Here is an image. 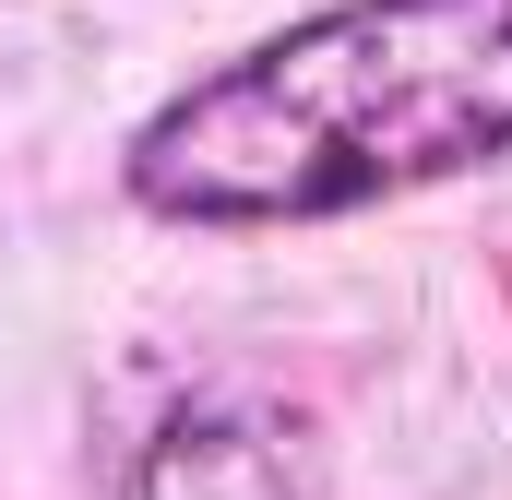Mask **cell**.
<instances>
[{"label":"cell","mask_w":512,"mask_h":500,"mask_svg":"<svg viewBox=\"0 0 512 500\" xmlns=\"http://www.w3.org/2000/svg\"><path fill=\"white\" fill-rule=\"evenodd\" d=\"M131 500H310L286 417L251 393H179L155 405L143 453H131Z\"/></svg>","instance_id":"obj_2"},{"label":"cell","mask_w":512,"mask_h":500,"mask_svg":"<svg viewBox=\"0 0 512 500\" xmlns=\"http://www.w3.org/2000/svg\"><path fill=\"white\" fill-rule=\"evenodd\" d=\"M512 155V0H322L120 143L155 227H322Z\"/></svg>","instance_id":"obj_1"}]
</instances>
